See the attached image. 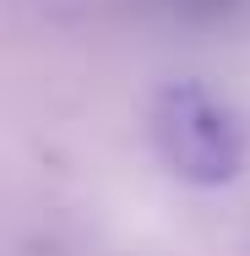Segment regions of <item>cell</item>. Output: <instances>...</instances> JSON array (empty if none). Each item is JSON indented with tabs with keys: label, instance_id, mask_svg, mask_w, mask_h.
<instances>
[{
	"label": "cell",
	"instance_id": "obj_1",
	"mask_svg": "<svg viewBox=\"0 0 250 256\" xmlns=\"http://www.w3.org/2000/svg\"><path fill=\"white\" fill-rule=\"evenodd\" d=\"M152 142L163 164L191 186H229L245 169V120L201 82H174L152 104Z\"/></svg>",
	"mask_w": 250,
	"mask_h": 256
}]
</instances>
